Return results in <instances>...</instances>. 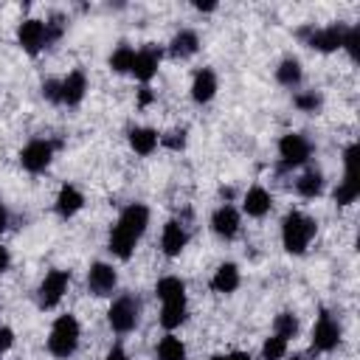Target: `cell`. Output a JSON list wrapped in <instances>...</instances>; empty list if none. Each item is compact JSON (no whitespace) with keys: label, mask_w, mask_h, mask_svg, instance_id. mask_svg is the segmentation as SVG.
<instances>
[{"label":"cell","mask_w":360,"mask_h":360,"mask_svg":"<svg viewBox=\"0 0 360 360\" xmlns=\"http://www.w3.org/2000/svg\"><path fill=\"white\" fill-rule=\"evenodd\" d=\"M290 360H307V357H304V354H292Z\"/></svg>","instance_id":"obj_43"},{"label":"cell","mask_w":360,"mask_h":360,"mask_svg":"<svg viewBox=\"0 0 360 360\" xmlns=\"http://www.w3.org/2000/svg\"><path fill=\"white\" fill-rule=\"evenodd\" d=\"M211 360H253L248 352H228V354H214Z\"/></svg>","instance_id":"obj_38"},{"label":"cell","mask_w":360,"mask_h":360,"mask_svg":"<svg viewBox=\"0 0 360 360\" xmlns=\"http://www.w3.org/2000/svg\"><path fill=\"white\" fill-rule=\"evenodd\" d=\"M68 284H70V273L68 270H51V273H45V278L37 287V304L42 309H53L62 301V295L68 292Z\"/></svg>","instance_id":"obj_7"},{"label":"cell","mask_w":360,"mask_h":360,"mask_svg":"<svg viewBox=\"0 0 360 360\" xmlns=\"http://www.w3.org/2000/svg\"><path fill=\"white\" fill-rule=\"evenodd\" d=\"M219 90V82H217V73L211 68H202L194 73V82H191V98L197 104H208Z\"/></svg>","instance_id":"obj_19"},{"label":"cell","mask_w":360,"mask_h":360,"mask_svg":"<svg viewBox=\"0 0 360 360\" xmlns=\"http://www.w3.org/2000/svg\"><path fill=\"white\" fill-rule=\"evenodd\" d=\"M309 155H312V143H309L307 135H301V132H287V135H281V141H278L281 166H287V169L301 166V163L309 160Z\"/></svg>","instance_id":"obj_8"},{"label":"cell","mask_w":360,"mask_h":360,"mask_svg":"<svg viewBox=\"0 0 360 360\" xmlns=\"http://www.w3.org/2000/svg\"><path fill=\"white\" fill-rule=\"evenodd\" d=\"M45 28H48V45L56 42V39H62V34H65V17L62 14H51L45 20Z\"/></svg>","instance_id":"obj_35"},{"label":"cell","mask_w":360,"mask_h":360,"mask_svg":"<svg viewBox=\"0 0 360 360\" xmlns=\"http://www.w3.org/2000/svg\"><path fill=\"white\" fill-rule=\"evenodd\" d=\"M42 98L51 104H62V79H45L42 82Z\"/></svg>","instance_id":"obj_34"},{"label":"cell","mask_w":360,"mask_h":360,"mask_svg":"<svg viewBox=\"0 0 360 360\" xmlns=\"http://www.w3.org/2000/svg\"><path fill=\"white\" fill-rule=\"evenodd\" d=\"M160 59H163V51L158 48V45H143L141 51H135V62H132V76L141 82V84H149L152 79H155V73H158V68H160Z\"/></svg>","instance_id":"obj_12"},{"label":"cell","mask_w":360,"mask_h":360,"mask_svg":"<svg viewBox=\"0 0 360 360\" xmlns=\"http://www.w3.org/2000/svg\"><path fill=\"white\" fill-rule=\"evenodd\" d=\"M270 208H273V197H270V191H267L264 186H250V188L245 191V197H242V211H245L248 217L262 219L264 214H270Z\"/></svg>","instance_id":"obj_16"},{"label":"cell","mask_w":360,"mask_h":360,"mask_svg":"<svg viewBox=\"0 0 360 360\" xmlns=\"http://www.w3.org/2000/svg\"><path fill=\"white\" fill-rule=\"evenodd\" d=\"M87 96V76L84 70H70L65 79H62V104L68 107H79Z\"/></svg>","instance_id":"obj_18"},{"label":"cell","mask_w":360,"mask_h":360,"mask_svg":"<svg viewBox=\"0 0 360 360\" xmlns=\"http://www.w3.org/2000/svg\"><path fill=\"white\" fill-rule=\"evenodd\" d=\"M158 360H186V343L177 338V335H163L158 340V349H155Z\"/></svg>","instance_id":"obj_26"},{"label":"cell","mask_w":360,"mask_h":360,"mask_svg":"<svg viewBox=\"0 0 360 360\" xmlns=\"http://www.w3.org/2000/svg\"><path fill=\"white\" fill-rule=\"evenodd\" d=\"M152 101H155V93H152L146 84H143V87L138 90V107H149Z\"/></svg>","instance_id":"obj_37"},{"label":"cell","mask_w":360,"mask_h":360,"mask_svg":"<svg viewBox=\"0 0 360 360\" xmlns=\"http://www.w3.org/2000/svg\"><path fill=\"white\" fill-rule=\"evenodd\" d=\"M158 143H160V135L152 129V127H132L129 129V146H132V152H138V155H152L155 149H158Z\"/></svg>","instance_id":"obj_24"},{"label":"cell","mask_w":360,"mask_h":360,"mask_svg":"<svg viewBox=\"0 0 360 360\" xmlns=\"http://www.w3.org/2000/svg\"><path fill=\"white\" fill-rule=\"evenodd\" d=\"M115 284H118V273H115L112 264H107V262H93V264L87 267V290H90L93 295H98V298L112 295Z\"/></svg>","instance_id":"obj_13"},{"label":"cell","mask_w":360,"mask_h":360,"mask_svg":"<svg viewBox=\"0 0 360 360\" xmlns=\"http://www.w3.org/2000/svg\"><path fill=\"white\" fill-rule=\"evenodd\" d=\"M301 79H304L301 59H298V56H284V59L278 62V68H276V82H278L281 87L295 90V87L301 84Z\"/></svg>","instance_id":"obj_23"},{"label":"cell","mask_w":360,"mask_h":360,"mask_svg":"<svg viewBox=\"0 0 360 360\" xmlns=\"http://www.w3.org/2000/svg\"><path fill=\"white\" fill-rule=\"evenodd\" d=\"M287 354V340L278 338V335H270L264 343H262V360H281Z\"/></svg>","instance_id":"obj_31"},{"label":"cell","mask_w":360,"mask_h":360,"mask_svg":"<svg viewBox=\"0 0 360 360\" xmlns=\"http://www.w3.org/2000/svg\"><path fill=\"white\" fill-rule=\"evenodd\" d=\"M186 315H188V307H186V298H174V301H160V326L163 329H177L186 323Z\"/></svg>","instance_id":"obj_22"},{"label":"cell","mask_w":360,"mask_h":360,"mask_svg":"<svg viewBox=\"0 0 360 360\" xmlns=\"http://www.w3.org/2000/svg\"><path fill=\"white\" fill-rule=\"evenodd\" d=\"M155 295H158L160 301L186 298V284H183V278H177V276H163V278L155 284Z\"/></svg>","instance_id":"obj_28"},{"label":"cell","mask_w":360,"mask_h":360,"mask_svg":"<svg viewBox=\"0 0 360 360\" xmlns=\"http://www.w3.org/2000/svg\"><path fill=\"white\" fill-rule=\"evenodd\" d=\"M338 343H340V323L329 312H321L312 326V349L332 352V349H338Z\"/></svg>","instance_id":"obj_11"},{"label":"cell","mask_w":360,"mask_h":360,"mask_svg":"<svg viewBox=\"0 0 360 360\" xmlns=\"http://www.w3.org/2000/svg\"><path fill=\"white\" fill-rule=\"evenodd\" d=\"M132 62H135V48H132L129 42H121V45L110 53V59H107L110 70H115V73H129V70H132Z\"/></svg>","instance_id":"obj_27"},{"label":"cell","mask_w":360,"mask_h":360,"mask_svg":"<svg viewBox=\"0 0 360 360\" xmlns=\"http://www.w3.org/2000/svg\"><path fill=\"white\" fill-rule=\"evenodd\" d=\"M186 141H188L186 129H172V132L160 135V143H163L166 149H172V152H180V149H186Z\"/></svg>","instance_id":"obj_33"},{"label":"cell","mask_w":360,"mask_h":360,"mask_svg":"<svg viewBox=\"0 0 360 360\" xmlns=\"http://www.w3.org/2000/svg\"><path fill=\"white\" fill-rule=\"evenodd\" d=\"M346 28L343 22H332V25H323V28H301L298 37L304 39L307 48L312 51H321V53H332L338 48H343V37H346Z\"/></svg>","instance_id":"obj_5"},{"label":"cell","mask_w":360,"mask_h":360,"mask_svg":"<svg viewBox=\"0 0 360 360\" xmlns=\"http://www.w3.org/2000/svg\"><path fill=\"white\" fill-rule=\"evenodd\" d=\"M8 267H11V253H8L6 245H0V276H3Z\"/></svg>","instance_id":"obj_39"},{"label":"cell","mask_w":360,"mask_h":360,"mask_svg":"<svg viewBox=\"0 0 360 360\" xmlns=\"http://www.w3.org/2000/svg\"><path fill=\"white\" fill-rule=\"evenodd\" d=\"M14 346V329L11 326H0V354H6Z\"/></svg>","instance_id":"obj_36"},{"label":"cell","mask_w":360,"mask_h":360,"mask_svg":"<svg viewBox=\"0 0 360 360\" xmlns=\"http://www.w3.org/2000/svg\"><path fill=\"white\" fill-rule=\"evenodd\" d=\"M146 225H149V208L143 202H129L115 225L110 228V239H107V250L115 256V259H129L135 253V245L141 242V236L146 233Z\"/></svg>","instance_id":"obj_1"},{"label":"cell","mask_w":360,"mask_h":360,"mask_svg":"<svg viewBox=\"0 0 360 360\" xmlns=\"http://www.w3.org/2000/svg\"><path fill=\"white\" fill-rule=\"evenodd\" d=\"M138 321H141V301H138L135 292L118 295V298L110 304V309H107V323H110V329L118 332V335L132 332V329L138 326Z\"/></svg>","instance_id":"obj_4"},{"label":"cell","mask_w":360,"mask_h":360,"mask_svg":"<svg viewBox=\"0 0 360 360\" xmlns=\"http://www.w3.org/2000/svg\"><path fill=\"white\" fill-rule=\"evenodd\" d=\"M197 51H200V37H197V31H191V28L177 31V34L172 37V42H169V53H172L174 59H191Z\"/></svg>","instance_id":"obj_21"},{"label":"cell","mask_w":360,"mask_h":360,"mask_svg":"<svg viewBox=\"0 0 360 360\" xmlns=\"http://www.w3.org/2000/svg\"><path fill=\"white\" fill-rule=\"evenodd\" d=\"M295 194L304 200H315L323 194V174L318 169H307L298 180H295Z\"/></svg>","instance_id":"obj_25"},{"label":"cell","mask_w":360,"mask_h":360,"mask_svg":"<svg viewBox=\"0 0 360 360\" xmlns=\"http://www.w3.org/2000/svg\"><path fill=\"white\" fill-rule=\"evenodd\" d=\"M197 11H217V3H194Z\"/></svg>","instance_id":"obj_42"},{"label":"cell","mask_w":360,"mask_h":360,"mask_svg":"<svg viewBox=\"0 0 360 360\" xmlns=\"http://www.w3.org/2000/svg\"><path fill=\"white\" fill-rule=\"evenodd\" d=\"M84 208V194L76 188V186H62L59 188V194H56V200H53V211L62 217V219H70V217H76L79 211Z\"/></svg>","instance_id":"obj_17"},{"label":"cell","mask_w":360,"mask_h":360,"mask_svg":"<svg viewBox=\"0 0 360 360\" xmlns=\"http://www.w3.org/2000/svg\"><path fill=\"white\" fill-rule=\"evenodd\" d=\"M79 338H82V326H79L76 315L65 312V315H59V318L51 323V332H48V352H51L56 360H68V357L76 354Z\"/></svg>","instance_id":"obj_3"},{"label":"cell","mask_w":360,"mask_h":360,"mask_svg":"<svg viewBox=\"0 0 360 360\" xmlns=\"http://www.w3.org/2000/svg\"><path fill=\"white\" fill-rule=\"evenodd\" d=\"M273 335H278V338H284L290 343L298 335V318L292 312H278L273 318Z\"/></svg>","instance_id":"obj_29"},{"label":"cell","mask_w":360,"mask_h":360,"mask_svg":"<svg viewBox=\"0 0 360 360\" xmlns=\"http://www.w3.org/2000/svg\"><path fill=\"white\" fill-rule=\"evenodd\" d=\"M239 281H242L239 267H236L233 262H222V264L214 270V276H211V290L219 292V295H231V292L239 287Z\"/></svg>","instance_id":"obj_20"},{"label":"cell","mask_w":360,"mask_h":360,"mask_svg":"<svg viewBox=\"0 0 360 360\" xmlns=\"http://www.w3.org/2000/svg\"><path fill=\"white\" fill-rule=\"evenodd\" d=\"M315 231H318V225H315L312 217H307L304 211H290L281 219V245H284V250L292 253V256L307 253Z\"/></svg>","instance_id":"obj_2"},{"label":"cell","mask_w":360,"mask_h":360,"mask_svg":"<svg viewBox=\"0 0 360 360\" xmlns=\"http://www.w3.org/2000/svg\"><path fill=\"white\" fill-rule=\"evenodd\" d=\"M239 225H242V217H239V211H236L231 202H222V205L211 214V231H214L219 239H225V242L236 239Z\"/></svg>","instance_id":"obj_14"},{"label":"cell","mask_w":360,"mask_h":360,"mask_svg":"<svg viewBox=\"0 0 360 360\" xmlns=\"http://www.w3.org/2000/svg\"><path fill=\"white\" fill-rule=\"evenodd\" d=\"M186 245H188V231H186V225H183L180 219H169V222L163 225V231H160V250H163L169 259H174V256L183 253Z\"/></svg>","instance_id":"obj_15"},{"label":"cell","mask_w":360,"mask_h":360,"mask_svg":"<svg viewBox=\"0 0 360 360\" xmlns=\"http://www.w3.org/2000/svg\"><path fill=\"white\" fill-rule=\"evenodd\" d=\"M51 160H53V143L45 138H34L20 149V166L31 174L45 172L51 166Z\"/></svg>","instance_id":"obj_9"},{"label":"cell","mask_w":360,"mask_h":360,"mask_svg":"<svg viewBox=\"0 0 360 360\" xmlns=\"http://www.w3.org/2000/svg\"><path fill=\"white\" fill-rule=\"evenodd\" d=\"M17 42L25 53L37 56L45 45H48V28H45V20H37V17H28L17 25Z\"/></svg>","instance_id":"obj_10"},{"label":"cell","mask_w":360,"mask_h":360,"mask_svg":"<svg viewBox=\"0 0 360 360\" xmlns=\"http://www.w3.org/2000/svg\"><path fill=\"white\" fill-rule=\"evenodd\" d=\"M104 360H127V352H124L121 346H112V349L104 354Z\"/></svg>","instance_id":"obj_41"},{"label":"cell","mask_w":360,"mask_h":360,"mask_svg":"<svg viewBox=\"0 0 360 360\" xmlns=\"http://www.w3.org/2000/svg\"><path fill=\"white\" fill-rule=\"evenodd\" d=\"M292 104H295V110H301V112H318V110L323 107V96L315 93V90H301V93L292 96Z\"/></svg>","instance_id":"obj_30"},{"label":"cell","mask_w":360,"mask_h":360,"mask_svg":"<svg viewBox=\"0 0 360 360\" xmlns=\"http://www.w3.org/2000/svg\"><path fill=\"white\" fill-rule=\"evenodd\" d=\"M360 194V177H357V143H349L343 152V180L335 188L338 205H352Z\"/></svg>","instance_id":"obj_6"},{"label":"cell","mask_w":360,"mask_h":360,"mask_svg":"<svg viewBox=\"0 0 360 360\" xmlns=\"http://www.w3.org/2000/svg\"><path fill=\"white\" fill-rule=\"evenodd\" d=\"M8 222H11V217H8V208L0 202V236L8 231Z\"/></svg>","instance_id":"obj_40"},{"label":"cell","mask_w":360,"mask_h":360,"mask_svg":"<svg viewBox=\"0 0 360 360\" xmlns=\"http://www.w3.org/2000/svg\"><path fill=\"white\" fill-rule=\"evenodd\" d=\"M343 51L352 56V62L360 59V25H349L343 37Z\"/></svg>","instance_id":"obj_32"}]
</instances>
